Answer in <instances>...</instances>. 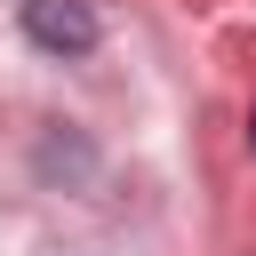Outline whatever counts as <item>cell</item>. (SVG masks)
I'll list each match as a JSON object with an SVG mask.
<instances>
[{"instance_id":"obj_1","label":"cell","mask_w":256,"mask_h":256,"mask_svg":"<svg viewBox=\"0 0 256 256\" xmlns=\"http://www.w3.org/2000/svg\"><path fill=\"white\" fill-rule=\"evenodd\" d=\"M24 32L48 56H88L96 48V8L88 0H24Z\"/></svg>"},{"instance_id":"obj_2","label":"cell","mask_w":256,"mask_h":256,"mask_svg":"<svg viewBox=\"0 0 256 256\" xmlns=\"http://www.w3.org/2000/svg\"><path fill=\"white\" fill-rule=\"evenodd\" d=\"M248 144H256V112H248Z\"/></svg>"}]
</instances>
